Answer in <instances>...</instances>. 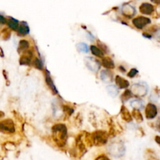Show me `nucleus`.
<instances>
[{
	"mask_svg": "<svg viewBox=\"0 0 160 160\" xmlns=\"http://www.w3.org/2000/svg\"><path fill=\"white\" fill-rule=\"evenodd\" d=\"M52 136L56 143L59 147H62L67 143V129L63 123H56L52 127Z\"/></svg>",
	"mask_w": 160,
	"mask_h": 160,
	"instance_id": "nucleus-1",
	"label": "nucleus"
},
{
	"mask_svg": "<svg viewBox=\"0 0 160 160\" xmlns=\"http://www.w3.org/2000/svg\"><path fill=\"white\" fill-rule=\"evenodd\" d=\"M130 91L133 95H135L136 97H138V98H142L148 94V88L146 83L138 82L133 84L131 87Z\"/></svg>",
	"mask_w": 160,
	"mask_h": 160,
	"instance_id": "nucleus-2",
	"label": "nucleus"
},
{
	"mask_svg": "<svg viewBox=\"0 0 160 160\" xmlns=\"http://www.w3.org/2000/svg\"><path fill=\"white\" fill-rule=\"evenodd\" d=\"M109 152L115 157H121L125 153L124 144L122 142H115L109 146Z\"/></svg>",
	"mask_w": 160,
	"mask_h": 160,
	"instance_id": "nucleus-3",
	"label": "nucleus"
},
{
	"mask_svg": "<svg viewBox=\"0 0 160 160\" xmlns=\"http://www.w3.org/2000/svg\"><path fill=\"white\" fill-rule=\"evenodd\" d=\"M92 139L94 145L97 146H102L107 142L108 135L105 131H98L92 134Z\"/></svg>",
	"mask_w": 160,
	"mask_h": 160,
	"instance_id": "nucleus-4",
	"label": "nucleus"
},
{
	"mask_svg": "<svg viewBox=\"0 0 160 160\" xmlns=\"http://www.w3.org/2000/svg\"><path fill=\"white\" fill-rule=\"evenodd\" d=\"M0 132L3 134H13L15 132V125L10 119L0 120Z\"/></svg>",
	"mask_w": 160,
	"mask_h": 160,
	"instance_id": "nucleus-5",
	"label": "nucleus"
},
{
	"mask_svg": "<svg viewBox=\"0 0 160 160\" xmlns=\"http://www.w3.org/2000/svg\"><path fill=\"white\" fill-rule=\"evenodd\" d=\"M132 23L136 28L142 30V29H143L145 27H146L147 25H148L149 23H151V20H150L148 17L139 16V17H135L134 19H133Z\"/></svg>",
	"mask_w": 160,
	"mask_h": 160,
	"instance_id": "nucleus-6",
	"label": "nucleus"
},
{
	"mask_svg": "<svg viewBox=\"0 0 160 160\" xmlns=\"http://www.w3.org/2000/svg\"><path fill=\"white\" fill-rule=\"evenodd\" d=\"M84 62H85V65L87 67V68L88 69L91 71L94 72V73H96L98 71L100 68V63L98 60H96L95 59L92 57H86L84 59Z\"/></svg>",
	"mask_w": 160,
	"mask_h": 160,
	"instance_id": "nucleus-7",
	"label": "nucleus"
},
{
	"mask_svg": "<svg viewBox=\"0 0 160 160\" xmlns=\"http://www.w3.org/2000/svg\"><path fill=\"white\" fill-rule=\"evenodd\" d=\"M158 114V109L153 103H148L145 107V117L148 120H152Z\"/></svg>",
	"mask_w": 160,
	"mask_h": 160,
	"instance_id": "nucleus-8",
	"label": "nucleus"
},
{
	"mask_svg": "<svg viewBox=\"0 0 160 160\" xmlns=\"http://www.w3.org/2000/svg\"><path fill=\"white\" fill-rule=\"evenodd\" d=\"M121 12L125 17L127 18H132L136 13V9L134 6H132L131 5L126 4L124 6H122L121 9Z\"/></svg>",
	"mask_w": 160,
	"mask_h": 160,
	"instance_id": "nucleus-9",
	"label": "nucleus"
},
{
	"mask_svg": "<svg viewBox=\"0 0 160 160\" xmlns=\"http://www.w3.org/2000/svg\"><path fill=\"white\" fill-rule=\"evenodd\" d=\"M32 56L33 53L29 50H26L25 52H23L20 59V65H30L31 59H32Z\"/></svg>",
	"mask_w": 160,
	"mask_h": 160,
	"instance_id": "nucleus-10",
	"label": "nucleus"
},
{
	"mask_svg": "<svg viewBox=\"0 0 160 160\" xmlns=\"http://www.w3.org/2000/svg\"><path fill=\"white\" fill-rule=\"evenodd\" d=\"M139 9H140V12L145 15H152L155 10L154 6L148 2L142 3Z\"/></svg>",
	"mask_w": 160,
	"mask_h": 160,
	"instance_id": "nucleus-11",
	"label": "nucleus"
},
{
	"mask_svg": "<svg viewBox=\"0 0 160 160\" xmlns=\"http://www.w3.org/2000/svg\"><path fill=\"white\" fill-rule=\"evenodd\" d=\"M116 84H117V87L123 89V88H128L130 86V83L128 80L124 79L123 78H122L121 76H119L117 75L115 78Z\"/></svg>",
	"mask_w": 160,
	"mask_h": 160,
	"instance_id": "nucleus-12",
	"label": "nucleus"
},
{
	"mask_svg": "<svg viewBox=\"0 0 160 160\" xmlns=\"http://www.w3.org/2000/svg\"><path fill=\"white\" fill-rule=\"evenodd\" d=\"M120 115H121L122 119L124 121L128 122V123H130V122L132 121V115H131L130 111L125 106H123L121 107V109H120Z\"/></svg>",
	"mask_w": 160,
	"mask_h": 160,
	"instance_id": "nucleus-13",
	"label": "nucleus"
},
{
	"mask_svg": "<svg viewBox=\"0 0 160 160\" xmlns=\"http://www.w3.org/2000/svg\"><path fill=\"white\" fill-rule=\"evenodd\" d=\"M17 31L19 35L25 36L27 35V34H29L30 28L26 23H23H23H21L20 24H19V27L18 28H17Z\"/></svg>",
	"mask_w": 160,
	"mask_h": 160,
	"instance_id": "nucleus-14",
	"label": "nucleus"
},
{
	"mask_svg": "<svg viewBox=\"0 0 160 160\" xmlns=\"http://www.w3.org/2000/svg\"><path fill=\"white\" fill-rule=\"evenodd\" d=\"M45 81H46L47 84H48V86L49 87V88L52 90V92L54 94H57L58 93L57 89H56V86H55L54 83H53V81L52 80L49 73H48L47 70H46V72H45Z\"/></svg>",
	"mask_w": 160,
	"mask_h": 160,
	"instance_id": "nucleus-15",
	"label": "nucleus"
},
{
	"mask_svg": "<svg viewBox=\"0 0 160 160\" xmlns=\"http://www.w3.org/2000/svg\"><path fill=\"white\" fill-rule=\"evenodd\" d=\"M101 79L106 83H110L112 81V73L109 70H102L101 72Z\"/></svg>",
	"mask_w": 160,
	"mask_h": 160,
	"instance_id": "nucleus-16",
	"label": "nucleus"
},
{
	"mask_svg": "<svg viewBox=\"0 0 160 160\" xmlns=\"http://www.w3.org/2000/svg\"><path fill=\"white\" fill-rule=\"evenodd\" d=\"M103 67H106V69H114L115 68V63L113 60L109 57H103L102 60Z\"/></svg>",
	"mask_w": 160,
	"mask_h": 160,
	"instance_id": "nucleus-17",
	"label": "nucleus"
},
{
	"mask_svg": "<svg viewBox=\"0 0 160 160\" xmlns=\"http://www.w3.org/2000/svg\"><path fill=\"white\" fill-rule=\"evenodd\" d=\"M6 23H7V25L9 26V28H10L11 30H12V31H17V28H18L19 27V24H20L18 20H17L14 18H12V17L7 19Z\"/></svg>",
	"mask_w": 160,
	"mask_h": 160,
	"instance_id": "nucleus-18",
	"label": "nucleus"
},
{
	"mask_svg": "<svg viewBox=\"0 0 160 160\" xmlns=\"http://www.w3.org/2000/svg\"><path fill=\"white\" fill-rule=\"evenodd\" d=\"M106 91H107L108 94H109L110 96L112 97H116L118 95V88H117V86L113 85V84H111L106 87Z\"/></svg>",
	"mask_w": 160,
	"mask_h": 160,
	"instance_id": "nucleus-19",
	"label": "nucleus"
},
{
	"mask_svg": "<svg viewBox=\"0 0 160 160\" xmlns=\"http://www.w3.org/2000/svg\"><path fill=\"white\" fill-rule=\"evenodd\" d=\"M30 46V44L29 42H28L27 40H21L20 42V43H19V45H18V48H17V50H18L19 52H25L26 50L28 49V48H29Z\"/></svg>",
	"mask_w": 160,
	"mask_h": 160,
	"instance_id": "nucleus-20",
	"label": "nucleus"
},
{
	"mask_svg": "<svg viewBox=\"0 0 160 160\" xmlns=\"http://www.w3.org/2000/svg\"><path fill=\"white\" fill-rule=\"evenodd\" d=\"M91 52L93 55L98 58H103L104 57V52L100 49L98 47L95 46V45H92L91 46Z\"/></svg>",
	"mask_w": 160,
	"mask_h": 160,
	"instance_id": "nucleus-21",
	"label": "nucleus"
},
{
	"mask_svg": "<svg viewBox=\"0 0 160 160\" xmlns=\"http://www.w3.org/2000/svg\"><path fill=\"white\" fill-rule=\"evenodd\" d=\"M132 117L134 119V120H136V122H138V123H142V121H143V117H142V112H141V111L139 110V109H134V111L132 112Z\"/></svg>",
	"mask_w": 160,
	"mask_h": 160,
	"instance_id": "nucleus-22",
	"label": "nucleus"
},
{
	"mask_svg": "<svg viewBox=\"0 0 160 160\" xmlns=\"http://www.w3.org/2000/svg\"><path fill=\"white\" fill-rule=\"evenodd\" d=\"M131 106L134 109H139V110H141L142 109H143L144 103L140 99H134L131 102Z\"/></svg>",
	"mask_w": 160,
	"mask_h": 160,
	"instance_id": "nucleus-23",
	"label": "nucleus"
},
{
	"mask_svg": "<svg viewBox=\"0 0 160 160\" xmlns=\"http://www.w3.org/2000/svg\"><path fill=\"white\" fill-rule=\"evenodd\" d=\"M77 48H78V50L79 52H84V53H88L89 52V48H88V46L87 44L85 43H78L76 45Z\"/></svg>",
	"mask_w": 160,
	"mask_h": 160,
	"instance_id": "nucleus-24",
	"label": "nucleus"
},
{
	"mask_svg": "<svg viewBox=\"0 0 160 160\" xmlns=\"http://www.w3.org/2000/svg\"><path fill=\"white\" fill-rule=\"evenodd\" d=\"M10 31H9V30L7 29V28L2 29V31L0 33V37H1V38L2 39V40H8V39H9V38H10Z\"/></svg>",
	"mask_w": 160,
	"mask_h": 160,
	"instance_id": "nucleus-25",
	"label": "nucleus"
},
{
	"mask_svg": "<svg viewBox=\"0 0 160 160\" xmlns=\"http://www.w3.org/2000/svg\"><path fill=\"white\" fill-rule=\"evenodd\" d=\"M132 93H131V92L130 90H126L124 92H123V94L122 95V101L123 102H127L128 100H129L130 98L132 97Z\"/></svg>",
	"mask_w": 160,
	"mask_h": 160,
	"instance_id": "nucleus-26",
	"label": "nucleus"
},
{
	"mask_svg": "<svg viewBox=\"0 0 160 160\" xmlns=\"http://www.w3.org/2000/svg\"><path fill=\"white\" fill-rule=\"evenodd\" d=\"M34 65L35 68L38 69V70H42L43 69V63H42V60L38 58H35L34 60Z\"/></svg>",
	"mask_w": 160,
	"mask_h": 160,
	"instance_id": "nucleus-27",
	"label": "nucleus"
},
{
	"mask_svg": "<svg viewBox=\"0 0 160 160\" xmlns=\"http://www.w3.org/2000/svg\"><path fill=\"white\" fill-rule=\"evenodd\" d=\"M138 71L137 69L133 68V69H131V70H130V72H129V73H128V76L129 77V78H134V77H135L136 75L138 74Z\"/></svg>",
	"mask_w": 160,
	"mask_h": 160,
	"instance_id": "nucleus-28",
	"label": "nucleus"
},
{
	"mask_svg": "<svg viewBox=\"0 0 160 160\" xmlns=\"http://www.w3.org/2000/svg\"><path fill=\"white\" fill-rule=\"evenodd\" d=\"M6 20H7V19H6L3 16H2L0 14V24H5V23H6Z\"/></svg>",
	"mask_w": 160,
	"mask_h": 160,
	"instance_id": "nucleus-29",
	"label": "nucleus"
},
{
	"mask_svg": "<svg viewBox=\"0 0 160 160\" xmlns=\"http://www.w3.org/2000/svg\"><path fill=\"white\" fill-rule=\"evenodd\" d=\"M156 130H157V131L160 133V117H159V118H158L157 121H156Z\"/></svg>",
	"mask_w": 160,
	"mask_h": 160,
	"instance_id": "nucleus-30",
	"label": "nucleus"
},
{
	"mask_svg": "<svg viewBox=\"0 0 160 160\" xmlns=\"http://www.w3.org/2000/svg\"><path fill=\"white\" fill-rule=\"evenodd\" d=\"M96 160H109V159L105 156H99V157L97 158Z\"/></svg>",
	"mask_w": 160,
	"mask_h": 160,
	"instance_id": "nucleus-31",
	"label": "nucleus"
},
{
	"mask_svg": "<svg viewBox=\"0 0 160 160\" xmlns=\"http://www.w3.org/2000/svg\"><path fill=\"white\" fill-rule=\"evenodd\" d=\"M155 140H156V143L159 144L160 145V136H156V137L155 138Z\"/></svg>",
	"mask_w": 160,
	"mask_h": 160,
	"instance_id": "nucleus-32",
	"label": "nucleus"
},
{
	"mask_svg": "<svg viewBox=\"0 0 160 160\" xmlns=\"http://www.w3.org/2000/svg\"><path fill=\"white\" fill-rule=\"evenodd\" d=\"M153 3H156L157 5H160V0H151Z\"/></svg>",
	"mask_w": 160,
	"mask_h": 160,
	"instance_id": "nucleus-33",
	"label": "nucleus"
},
{
	"mask_svg": "<svg viewBox=\"0 0 160 160\" xmlns=\"http://www.w3.org/2000/svg\"><path fill=\"white\" fill-rule=\"evenodd\" d=\"M5 117V113L3 112H2V111H0V119H2V117Z\"/></svg>",
	"mask_w": 160,
	"mask_h": 160,
	"instance_id": "nucleus-34",
	"label": "nucleus"
},
{
	"mask_svg": "<svg viewBox=\"0 0 160 160\" xmlns=\"http://www.w3.org/2000/svg\"><path fill=\"white\" fill-rule=\"evenodd\" d=\"M0 56H2V57H3V51H2V48L1 47H0Z\"/></svg>",
	"mask_w": 160,
	"mask_h": 160,
	"instance_id": "nucleus-35",
	"label": "nucleus"
}]
</instances>
